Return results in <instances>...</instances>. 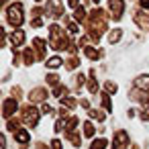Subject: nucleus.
<instances>
[{
  "instance_id": "nucleus-1",
  "label": "nucleus",
  "mask_w": 149,
  "mask_h": 149,
  "mask_svg": "<svg viewBox=\"0 0 149 149\" xmlns=\"http://www.w3.org/2000/svg\"><path fill=\"white\" fill-rule=\"evenodd\" d=\"M6 19H8V23H10L13 27L23 25V21H25V17H23V4H21V2L10 4V6L6 8Z\"/></svg>"
},
{
  "instance_id": "nucleus-2",
  "label": "nucleus",
  "mask_w": 149,
  "mask_h": 149,
  "mask_svg": "<svg viewBox=\"0 0 149 149\" xmlns=\"http://www.w3.org/2000/svg\"><path fill=\"white\" fill-rule=\"evenodd\" d=\"M23 120H25L29 127H35V125L39 123V112H37V108H35V106H27V108L23 110Z\"/></svg>"
},
{
  "instance_id": "nucleus-3",
  "label": "nucleus",
  "mask_w": 149,
  "mask_h": 149,
  "mask_svg": "<svg viewBox=\"0 0 149 149\" xmlns=\"http://www.w3.org/2000/svg\"><path fill=\"white\" fill-rule=\"evenodd\" d=\"M108 6H110V13L112 17L118 21L123 17V10H125V4H123V0H108Z\"/></svg>"
},
{
  "instance_id": "nucleus-4",
  "label": "nucleus",
  "mask_w": 149,
  "mask_h": 149,
  "mask_svg": "<svg viewBox=\"0 0 149 149\" xmlns=\"http://www.w3.org/2000/svg\"><path fill=\"white\" fill-rule=\"evenodd\" d=\"M129 145V135L125 131H116L114 133V147L116 149H125Z\"/></svg>"
},
{
  "instance_id": "nucleus-5",
  "label": "nucleus",
  "mask_w": 149,
  "mask_h": 149,
  "mask_svg": "<svg viewBox=\"0 0 149 149\" xmlns=\"http://www.w3.org/2000/svg\"><path fill=\"white\" fill-rule=\"evenodd\" d=\"M17 108H19V102H17L15 98L4 100V108H2V110H4V116H6V118H10V116L17 112Z\"/></svg>"
},
{
  "instance_id": "nucleus-6",
  "label": "nucleus",
  "mask_w": 149,
  "mask_h": 149,
  "mask_svg": "<svg viewBox=\"0 0 149 149\" xmlns=\"http://www.w3.org/2000/svg\"><path fill=\"white\" fill-rule=\"evenodd\" d=\"M135 23H137L143 31L149 29V17H147L145 13H135Z\"/></svg>"
},
{
  "instance_id": "nucleus-7",
  "label": "nucleus",
  "mask_w": 149,
  "mask_h": 149,
  "mask_svg": "<svg viewBox=\"0 0 149 149\" xmlns=\"http://www.w3.org/2000/svg\"><path fill=\"white\" fill-rule=\"evenodd\" d=\"M45 96H47V92H45L43 88H35V90L29 94V100H31V102H41V100H45Z\"/></svg>"
},
{
  "instance_id": "nucleus-8",
  "label": "nucleus",
  "mask_w": 149,
  "mask_h": 149,
  "mask_svg": "<svg viewBox=\"0 0 149 149\" xmlns=\"http://www.w3.org/2000/svg\"><path fill=\"white\" fill-rule=\"evenodd\" d=\"M10 41H13V45H15V47L23 45V43H25V33H23V31H15V33L10 35Z\"/></svg>"
},
{
  "instance_id": "nucleus-9",
  "label": "nucleus",
  "mask_w": 149,
  "mask_h": 149,
  "mask_svg": "<svg viewBox=\"0 0 149 149\" xmlns=\"http://www.w3.org/2000/svg\"><path fill=\"white\" fill-rule=\"evenodd\" d=\"M15 139H17V141H19V143H21V145H27V143H29V139H31V137H29V133H27V131H25V129H19V131H17V133H15Z\"/></svg>"
},
{
  "instance_id": "nucleus-10",
  "label": "nucleus",
  "mask_w": 149,
  "mask_h": 149,
  "mask_svg": "<svg viewBox=\"0 0 149 149\" xmlns=\"http://www.w3.org/2000/svg\"><path fill=\"white\" fill-rule=\"evenodd\" d=\"M135 86L141 88V90H145V92H149V76H139L135 80Z\"/></svg>"
},
{
  "instance_id": "nucleus-11",
  "label": "nucleus",
  "mask_w": 149,
  "mask_h": 149,
  "mask_svg": "<svg viewBox=\"0 0 149 149\" xmlns=\"http://www.w3.org/2000/svg\"><path fill=\"white\" fill-rule=\"evenodd\" d=\"M84 53H86L90 59H98V57H100V51L94 49V47H84Z\"/></svg>"
},
{
  "instance_id": "nucleus-12",
  "label": "nucleus",
  "mask_w": 149,
  "mask_h": 149,
  "mask_svg": "<svg viewBox=\"0 0 149 149\" xmlns=\"http://www.w3.org/2000/svg\"><path fill=\"white\" fill-rule=\"evenodd\" d=\"M88 90H90L92 94H96V92H98V84H96V80H94V70L90 72V82H88Z\"/></svg>"
},
{
  "instance_id": "nucleus-13",
  "label": "nucleus",
  "mask_w": 149,
  "mask_h": 149,
  "mask_svg": "<svg viewBox=\"0 0 149 149\" xmlns=\"http://www.w3.org/2000/svg\"><path fill=\"white\" fill-rule=\"evenodd\" d=\"M63 61L59 59V57H51V59H47V68H51V70H55V68H59Z\"/></svg>"
},
{
  "instance_id": "nucleus-14",
  "label": "nucleus",
  "mask_w": 149,
  "mask_h": 149,
  "mask_svg": "<svg viewBox=\"0 0 149 149\" xmlns=\"http://www.w3.org/2000/svg\"><path fill=\"white\" fill-rule=\"evenodd\" d=\"M74 19H76V21H84V19H86V8H84V6L76 8V15H74Z\"/></svg>"
},
{
  "instance_id": "nucleus-15",
  "label": "nucleus",
  "mask_w": 149,
  "mask_h": 149,
  "mask_svg": "<svg viewBox=\"0 0 149 149\" xmlns=\"http://www.w3.org/2000/svg\"><path fill=\"white\" fill-rule=\"evenodd\" d=\"M84 135L86 137H94V125L92 123H84Z\"/></svg>"
},
{
  "instance_id": "nucleus-16",
  "label": "nucleus",
  "mask_w": 149,
  "mask_h": 149,
  "mask_svg": "<svg viewBox=\"0 0 149 149\" xmlns=\"http://www.w3.org/2000/svg\"><path fill=\"white\" fill-rule=\"evenodd\" d=\"M65 137H68V139H70V141H72V143L76 145V147H78V145L82 143V139H80V137H78V135H76L74 131H72V133H65Z\"/></svg>"
},
{
  "instance_id": "nucleus-17",
  "label": "nucleus",
  "mask_w": 149,
  "mask_h": 149,
  "mask_svg": "<svg viewBox=\"0 0 149 149\" xmlns=\"http://www.w3.org/2000/svg\"><path fill=\"white\" fill-rule=\"evenodd\" d=\"M106 143H108L106 139H96V141L92 143V147H90V149H104V147H106Z\"/></svg>"
},
{
  "instance_id": "nucleus-18",
  "label": "nucleus",
  "mask_w": 149,
  "mask_h": 149,
  "mask_svg": "<svg viewBox=\"0 0 149 149\" xmlns=\"http://www.w3.org/2000/svg\"><path fill=\"white\" fill-rule=\"evenodd\" d=\"M33 61H35V55H33V51H31V49H25V63H27V65H31Z\"/></svg>"
},
{
  "instance_id": "nucleus-19",
  "label": "nucleus",
  "mask_w": 149,
  "mask_h": 149,
  "mask_svg": "<svg viewBox=\"0 0 149 149\" xmlns=\"http://www.w3.org/2000/svg\"><path fill=\"white\" fill-rule=\"evenodd\" d=\"M102 106H104L108 112L112 110V104H110V96H108V94H102Z\"/></svg>"
},
{
  "instance_id": "nucleus-20",
  "label": "nucleus",
  "mask_w": 149,
  "mask_h": 149,
  "mask_svg": "<svg viewBox=\"0 0 149 149\" xmlns=\"http://www.w3.org/2000/svg\"><path fill=\"white\" fill-rule=\"evenodd\" d=\"M76 125H78V118H76V116H72V118H68V123H65V129H68V133H72Z\"/></svg>"
},
{
  "instance_id": "nucleus-21",
  "label": "nucleus",
  "mask_w": 149,
  "mask_h": 149,
  "mask_svg": "<svg viewBox=\"0 0 149 149\" xmlns=\"http://www.w3.org/2000/svg\"><path fill=\"white\" fill-rule=\"evenodd\" d=\"M120 35H123V33H120V29H114V31L110 33V37H108V39H110V43H116V41L120 39Z\"/></svg>"
},
{
  "instance_id": "nucleus-22",
  "label": "nucleus",
  "mask_w": 149,
  "mask_h": 149,
  "mask_svg": "<svg viewBox=\"0 0 149 149\" xmlns=\"http://www.w3.org/2000/svg\"><path fill=\"white\" fill-rule=\"evenodd\" d=\"M47 84H49V86H55V88H57V84H59V78H57L55 74H51V76H47Z\"/></svg>"
},
{
  "instance_id": "nucleus-23",
  "label": "nucleus",
  "mask_w": 149,
  "mask_h": 149,
  "mask_svg": "<svg viewBox=\"0 0 149 149\" xmlns=\"http://www.w3.org/2000/svg\"><path fill=\"white\" fill-rule=\"evenodd\" d=\"M61 104H63V108H65V106H68V108H74V106H76V100H74V98H63Z\"/></svg>"
},
{
  "instance_id": "nucleus-24",
  "label": "nucleus",
  "mask_w": 149,
  "mask_h": 149,
  "mask_svg": "<svg viewBox=\"0 0 149 149\" xmlns=\"http://www.w3.org/2000/svg\"><path fill=\"white\" fill-rule=\"evenodd\" d=\"M90 116L98 118V120H104V112H100V110H90Z\"/></svg>"
},
{
  "instance_id": "nucleus-25",
  "label": "nucleus",
  "mask_w": 149,
  "mask_h": 149,
  "mask_svg": "<svg viewBox=\"0 0 149 149\" xmlns=\"http://www.w3.org/2000/svg\"><path fill=\"white\" fill-rule=\"evenodd\" d=\"M76 68H78V59H76V57H72V59L68 61V70H76Z\"/></svg>"
},
{
  "instance_id": "nucleus-26",
  "label": "nucleus",
  "mask_w": 149,
  "mask_h": 149,
  "mask_svg": "<svg viewBox=\"0 0 149 149\" xmlns=\"http://www.w3.org/2000/svg\"><path fill=\"white\" fill-rule=\"evenodd\" d=\"M106 92H116V84H112V82H106Z\"/></svg>"
},
{
  "instance_id": "nucleus-27",
  "label": "nucleus",
  "mask_w": 149,
  "mask_h": 149,
  "mask_svg": "<svg viewBox=\"0 0 149 149\" xmlns=\"http://www.w3.org/2000/svg\"><path fill=\"white\" fill-rule=\"evenodd\" d=\"M63 92H65V88H63V86H57V88L53 90V96H57V98H59V96H61Z\"/></svg>"
},
{
  "instance_id": "nucleus-28",
  "label": "nucleus",
  "mask_w": 149,
  "mask_h": 149,
  "mask_svg": "<svg viewBox=\"0 0 149 149\" xmlns=\"http://www.w3.org/2000/svg\"><path fill=\"white\" fill-rule=\"evenodd\" d=\"M6 127H8L10 131H19V129H17V127H19V120H8V125H6Z\"/></svg>"
},
{
  "instance_id": "nucleus-29",
  "label": "nucleus",
  "mask_w": 149,
  "mask_h": 149,
  "mask_svg": "<svg viewBox=\"0 0 149 149\" xmlns=\"http://www.w3.org/2000/svg\"><path fill=\"white\" fill-rule=\"evenodd\" d=\"M141 120H149V106L143 108V112H141Z\"/></svg>"
},
{
  "instance_id": "nucleus-30",
  "label": "nucleus",
  "mask_w": 149,
  "mask_h": 149,
  "mask_svg": "<svg viewBox=\"0 0 149 149\" xmlns=\"http://www.w3.org/2000/svg\"><path fill=\"white\" fill-rule=\"evenodd\" d=\"M68 29H70V33H72V35H76V33H78V25H76V23H70V25H68Z\"/></svg>"
},
{
  "instance_id": "nucleus-31",
  "label": "nucleus",
  "mask_w": 149,
  "mask_h": 149,
  "mask_svg": "<svg viewBox=\"0 0 149 149\" xmlns=\"http://www.w3.org/2000/svg\"><path fill=\"white\" fill-rule=\"evenodd\" d=\"M51 149H61V141L53 139V141H51Z\"/></svg>"
},
{
  "instance_id": "nucleus-32",
  "label": "nucleus",
  "mask_w": 149,
  "mask_h": 149,
  "mask_svg": "<svg viewBox=\"0 0 149 149\" xmlns=\"http://www.w3.org/2000/svg\"><path fill=\"white\" fill-rule=\"evenodd\" d=\"M68 4L72 8H80V0H68Z\"/></svg>"
},
{
  "instance_id": "nucleus-33",
  "label": "nucleus",
  "mask_w": 149,
  "mask_h": 149,
  "mask_svg": "<svg viewBox=\"0 0 149 149\" xmlns=\"http://www.w3.org/2000/svg\"><path fill=\"white\" fill-rule=\"evenodd\" d=\"M43 112H45V114H53V108H51L49 104H43Z\"/></svg>"
},
{
  "instance_id": "nucleus-34",
  "label": "nucleus",
  "mask_w": 149,
  "mask_h": 149,
  "mask_svg": "<svg viewBox=\"0 0 149 149\" xmlns=\"http://www.w3.org/2000/svg\"><path fill=\"white\" fill-rule=\"evenodd\" d=\"M141 4H143V8H149V0H141Z\"/></svg>"
},
{
  "instance_id": "nucleus-35",
  "label": "nucleus",
  "mask_w": 149,
  "mask_h": 149,
  "mask_svg": "<svg viewBox=\"0 0 149 149\" xmlns=\"http://www.w3.org/2000/svg\"><path fill=\"white\" fill-rule=\"evenodd\" d=\"M39 149H47V147H45V145H39Z\"/></svg>"
},
{
  "instance_id": "nucleus-36",
  "label": "nucleus",
  "mask_w": 149,
  "mask_h": 149,
  "mask_svg": "<svg viewBox=\"0 0 149 149\" xmlns=\"http://www.w3.org/2000/svg\"><path fill=\"white\" fill-rule=\"evenodd\" d=\"M35 2H41V0H35Z\"/></svg>"
},
{
  "instance_id": "nucleus-37",
  "label": "nucleus",
  "mask_w": 149,
  "mask_h": 149,
  "mask_svg": "<svg viewBox=\"0 0 149 149\" xmlns=\"http://www.w3.org/2000/svg\"><path fill=\"white\" fill-rule=\"evenodd\" d=\"M94 2H98V0H94Z\"/></svg>"
}]
</instances>
